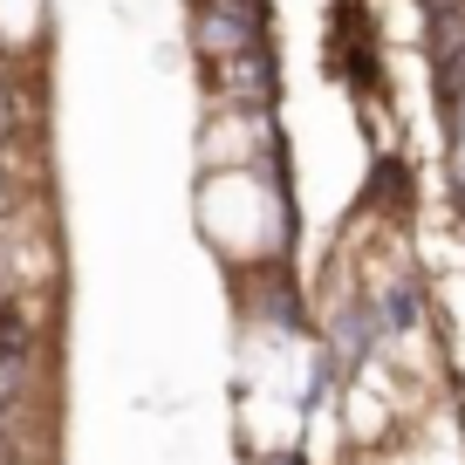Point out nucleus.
<instances>
[{
  "label": "nucleus",
  "mask_w": 465,
  "mask_h": 465,
  "mask_svg": "<svg viewBox=\"0 0 465 465\" xmlns=\"http://www.w3.org/2000/svg\"><path fill=\"white\" fill-rule=\"evenodd\" d=\"M451 151H459V172H465V103H459V116H451Z\"/></svg>",
  "instance_id": "nucleus-3"
},
{
  "label": "nucleus",
  "mask_w": 465,
  "mask_h": 465,
  "mask_svg": "<svg viewBox=\"0 0 465 465\" xmlns=\"http://www.w3.org/2000/svg\"><path fill=\"white\" fill-rule=\"evenodd\" d=\"M55 7L48 0H0V62H35L48 48Z\"/></svg>",
  "instance_id": "nucleus-2"
},
{
  "label": "nucleus",
  "mask_w": 465,
  "mask_h": 465,
  "mask_svg": "<svg viewBox=\"0 0 465 465\" xmlns=\"http://www.w3.org/2000/svg\"><path fill=\"white\" fill-rule=\"evenodd\" d=\"M199 232L205 247L219 253L226 274H274L288 261V240H294V213H288V192L281 178L267 172L261 158L247 164H205L199 172Z\"/></svg>",
  "instance_id": "nucleus-1"
}]
</instances>
